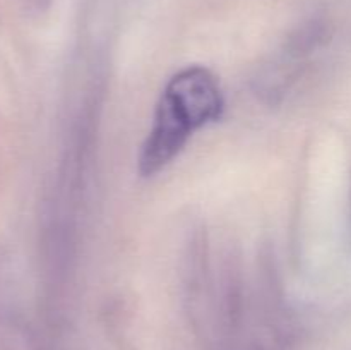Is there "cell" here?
Here are the masks:
<instances>
[{"mask_svg":"<svg viewBox=\"0 0 351 350\" xmlns=\"http://www.w3.org/2000/svg\"><path fill=\"white\" fill-rule=\"evenodd\" d=\"M225 102L218 79L204 67L182 69L168 81L143 144L139 172L146 177L167 167L189 137L221 117Z\"/></svg>","mask_w":351,"mask_h":350,"instance_id":"cell-1","label":"cell"}]
</instances>
